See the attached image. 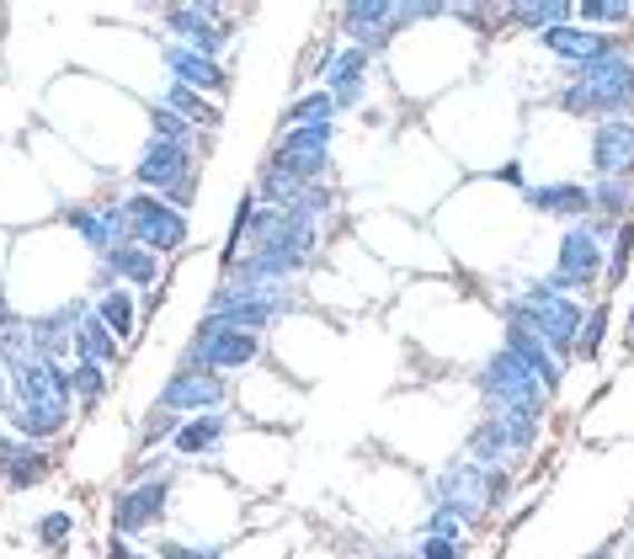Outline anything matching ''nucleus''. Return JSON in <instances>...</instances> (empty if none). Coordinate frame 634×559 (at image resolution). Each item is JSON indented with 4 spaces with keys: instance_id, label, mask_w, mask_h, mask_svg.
I'll return each mask as SVG.
<instances>
[{
    "instance_id": "obj_1",
    "label": "nucleus",
    "mask_w": 634,
    "mask_h": 559,
    "mask_svg": "<svg viewBox=\"0 0 634 559\" xmlns=\"http://www.w3.org/2000/svg\"><path fill=\"white\" fill-rule=\"evenodd\" d=\"M555 107L565 118H630L634 112V53H608L597 65H582V70H565L560 91H555Z\"/></svg>"
},
{
    "instance_id": "obj_2",
    "label": "nucleus",
    "mask_w": 634,
    "mask_h": 559,
    "mask_svg": "<svg viewBox=\"0 0 634 559\" xmlns=\"http://www.w3.org/2000/svg\"><path fill=\"white\" fill-rule=\"evenodd\" d=\"M501 315H507V325L534 331L555 357H570V352H576V331H582L586 310L565 293L560 277H538V283H528V288H517V293L501 298Z\"/></svg>"
},
{
    "instance_id": "obj_3",
    "label": "nucleus",
    "mask_w": 634,
    "mask_h": 559,
    "mask_svg": "<svg viewBox=\"0 0 634 559\" xmlns=\"http://www.w3.org/2000/svg\"><path fill=\"white\" fill-rule=\"evenodd\" d=\"M448 6H438V0H406V6H394V0H352V6H342V17H336V27L347 32V43L363 53H379L390 49V38H400L406 27L416 22H432V17H442Z\"/></svg>"
},
{
    "instance_id": "obj_4",
    "label": "nucleus",
    "mask_w": 634,
    "mask_h": 559,
    "mask_svg": "<svg viewBox=\"0 0 634 559\" xmlns=\"http://www.w3.org/2000/svg\"><path fill=\"white\" fill-rule=\"evenodd\" d=\"M538 432H544V415L534 411H486L464 442V459L486 463V469H513L538 448Z\"/></svg>"
},
{
    "instance_id": "obj_5",
    "label": "nucleus",
    "mask_w": 634,
    "mask_h": 559,
    "mask_svg": "<svg viewBox=\"0 0 634 559\" xmlns=\"http://www.w3.org/2000/svg\"><path fill=\"white\" fill-rule=\"evenodd\" d=\"M134 182H139V193H155L176 208H187V197L197 187V149L172 145V139H149L145 155L134 160Z\"/></svg>"
},
{
    "instance_id": "obj_6",
    "label": "nucleus",
    "mask_w": 634,
    "mask_h": 559,
    "mask_svg": "<svg viewBox=\"0 0 634 559\" xmlns=\"http://www.w3.org/2000/svg\"><path fill=\"white\" fill-rule=\"evenodd\" d=\"M475 390H480V400H486V411H534V415H544V384L517 363L507 346L490 352L486 363L475 367Z\"/></svg>"
},
{
    "instance_id": "obj_7",
    "label": "nucleus",
    "mask_w": 634,
    "mask_h": 559,
    "mask_svg": "<svg viewBox=\"0 0 634 559\" xmlns=\"http://www.w3.org/2000/svg\"><path fill=\"white\" fill-rule=\"evenodd\" d=\"M608 224L597 219H582L570 224L560 235V256H555V277L565 283V293H592L603 283V272H608Z\"/></svg>"
},
{
    "instance_id": "obj_8",
    "label": "nucleus",
    "mask_w": 634,
    "mask_h": 559,
    "mask_svg": "<svg viewBox=\"0 0 634 559\" xmlns=\"http://www.w3.org/2000/svg\"><path fill=\"white\" fill-rule=\"evenodd\" d=\"M123 208H128L134 245H145L149 256L166 262V256H176L187 245V208H176V203H166V197H155V193H128Z\"/></svg>"
},
{
    "instance_id": "obj_9",
    "label": "nucleus",
    "mask_w": 634,
    "mask_h": 559,
    "mask_svg": "<svg viewBox=\"0 0 634 559\" xmlns=\"http://www.w3.org/2000/svg\"><path fill=\"white\" fill-rule=\"evenodd\" d=\"M427 507H448L453 517H464L469 528L480 522L490 511V469L475 459H453L442 463L438 474H432V496H427Z\"/></svg>"
},
{
    "instance_id": "obj_10",
    "label": "nucleus",
    "mask_w": 634,
    "mask_h": 559,
    "mask_svg": "<svg viewBox=\"0 0 634 559\" xmlns=\"http://www.w3.org/2000/svg\"><path fill=\"white\" fill-rule=\"evenodd\" d=\"M172 490H176V474H155V480H128V486L113 496V538H134L155 528L166 511H172Z\"/></svg>"
},
{
    "instance_id": "obj_11",
    "label": "nucleus",
    "mask_w": 634,
    "mask_h": 559,
    "mask_svg": "<svg viewBox=\"0 0 634 559\" xmlns=\"http://www.w3.org/2000/svg\"><path fill=\"white\" fill-rule=\"evenodd\" d=\"M224 400H230V384H224L220 373H203V367L182 363L166 379V390L155 394V405L172 415H208V411H224Z\"/></svg>"
},
{
    "instance_id": "obj_12",
    "label": "nucleus",
    "mask_w": 634,
    "mask_h": 559,
    "mask_svg": "<svg viewBox=\"0 0 634 559\" xmlns=\"http://www.w3.org/2000/svg\"><path fill=\"white\" fill-rule=\"evenodd\" d=\"M331 139H336V122H325V128H289L277 139V149H272V160L289 176H299L304 187H315L331 170Z\"/></svg>"
},
{
    "instance_id": "obj_13",
    "label": "nucleus",
    "mask_w": 634,
    "mask_h": 559,
    "mask_svg": "<svg viewBox=\"0 0 634 559\" xmlns=\"http://www.w3.org/2000/svg\"><path fill=\"white\" fill-rule=\"evenodd\" d=\"M59 219L70 224L75 235L91 245L97 256L118 251V245H134V229H128V208H123V203H113V197H107V203H80V208H75V203H65V208H59Z\"/></svg>"
},
{
    "instance_id": "obj_14",
    "label": "nucleus",
    "mask_w": 634,
    "mask_h": 559,
    "mask_svg": "<svg viewBox=\"0 0 634 559\" xmlns=\"http://www.w3.org/2000/svg\"><path fill=\"white\" fill-rule=\"evenodd\" d=\"M262 357V336L256 331H197L187 341V363L203 367V373H235V367H251Z\"/></svg>"
},
{
    "instance_id": "obj_15",
    "label": "nucleus",
    "mask_w": 634,
    "mask_h": 559,
    "mask_svg": "<svg viewBox=\"0 0 634 559\" xmlns=\"http://www.w3.org/2000/svg\"><path fill=\"white\" fill-rule=\"evenodd\" d=\"M586 166H592L597 182H634V118L592 122Z\"/></svg>"
},
{
    "instance_id": "obj_16",
    "label": "nucleus",
    "mask_w": 634,
    "mask_h": 559,
    "mask_svg": "<svg viewBox=\"0 0 634 559\" xmlns=\"http://www.w3.org/2000/svg\"><path fill=\"white\" fill-rule=\"evenodd\" d=\"M368 59L373 53H363V49H331L320 53V65H315V75H320V91H331V101H336V112H352L358 101H363V91H368Z\"/></svg>"
},
{
    "instance_id": "obj_17",
    "label": "nucleus",
    "mask_w": 634,
    "mask_h": 559,
    "mask_svg": "<svg viewBox=\"0 0 634 559\" xmlns=\"http://www.w3.org/2000/svg\"><path fill=\"white\" fill-rule=\"evenodd\" d=\"M220 17H224L220 6H172V11L160 17V22H166V32H176L172 43L208 53V59H220L224 43L235 38V32H230V27H224Z\"/></svg>"
},
{
    "instance_id": "obj_18",
    "label": "nucleus",
    "mask_w": 634,
    "mask_h": 559,
    "mask_svg": "<svg viewBox=\"0 0 634 559\" xmlns=\"http://www.w3.org/2000/svg\"><path fill=\"white\" fill-rule=\"evenodd\" d=\"M538 49H549L555 59H565L570 70H582V65H597V59H608V53H624V43H618L613 32H592V27H582V22H565V27L538 32Z\"/></svg>"
},
{
    "instance_id": "obj_19",
    "label": "nucleus",
    "mask_w": 634,
    "mask_h": 559,
    "mask_svg": "<svg viewBox=\"0 0 634 559\" xmlns=\"http://www.w3.org/2000/svg\"><path fill=\"white\" fill-rule=\"evenodd\" d=\"M49 474H53V453L43 442H22L11 432H0V480H6V490H32Z\"/></svg>"
},
{
    "instance_id": "obj_20",
    "label": "nucleus",
    "mask_w": 634,
    "mask_h": 559,
    "mask_svg": "<svg viewBox=\"0 0 634 559\" xmlns=\"http://www.w3.org/2000/svg\"><path fill=\"white\" fill-rule=\"evenodd\" d=\"M86 310H91V304L70 298V304H65V310H53V315L27 320L32 352H38V357H49V363H65V357H75V320L86 315Z\"/></svg>"
},
{
    "instance_id": "obj_21",
    "label": "nucleus",
    "mask_w": 634,
    "mask_h": 559,
    "mask_svg": "<svg viewBox=\"0 0 634 559\" xmlns=\"http://www.w3.org/2000/svg\"><path fill=\"white\" fill-rule=\"evenodd\" d=\"M523 203L544 214V219H565V224H582L592 219V187L582 182H544V187H523Z\"/></svg>"
},
{
    "instance_id": "obj_22",
    "label": "nucleus",
    "mask_w": 634,
    "mask_h": 559,
    "mask_svg": "<svg viewBox=\"0 0 634 559\" xmlns=\"http://www.w3.org/2000/svg\"><path fill=\"white\" fill-rule=\"evenodd\" d=\"M501 346L513 352L517 363L534 373L538 384H544V394H560V384H565V357H555L544 341L534 336V331H523V325H507V336H501Z\"/></svg>"
},
{
    "instance_id": "obj_23",
    "label": "nucleus",
    "mask_w": 634,
    "mask_h": 559,
    "mask_svg": "<svg viewBox=\"0 0 634 559\" xmlns=\"http://www.w3.org/2000/svg\"><path fill=\"white\" fill-rule=\"evenodd\" d=\"M160 59H166V70H172L176 86H187V91H224L230 86V75H224L220 59H208V53H197V49H182V43H166L160 49Z\"/></svg>"
},
{
    "instance_id": "obj_24",
    "label": "nucleus",
    "mask_w": 634,
    "mask_h": 559,
    "mask_svg": "<svg viewBox=\"0 0 634 559\" xmlns=\"http://www.w3.org/2000/svg\"><path fill=\"white\" fill-rule=\"evenodd\" d=\"M101 283H123V288H155L160 283V256H149L145 245H118L101 256Z\"/></svg>"
},
{
    "instance_id": "obj_25",
    "label": "nucleus",
    "mask_w": 634,
    "mask_h": 559,
    "mask_svg": "<svg viewBox=\"0 0 634 559\" xmlns=\"http://www.w3.org/2000/svg\"><path fill=\"white\" fill-rule=\"evenodd\" d=\"M230 438V415L224 411H208V415H187L182 432L172 438V453L176 459H214Z\"/></svg>"
},
{
    "instance_id": "obj_26",
    "label": "nucleus",
    "mask_w": 634,
    "mask_h": 559,
    "mask_svg": "<svg viewBox=\"0 0 634 559\" xmlns=\"http://www.w3.org/2000/svg\"><path fill=\"white\" fill-rule=\"evenodd\" d=\"M496 22L528 27L538 38V32H549V27L576 22V6H565V0H517V6H496Z\"/></svg>"
},
{
    "instance_id": "obj_27",
    "label": "nucleus",
    "mask_w": 634,
    "mask_h": 559,
    "mask_svg": "<svg viewBox=\"0 0 634 559\" xmlns=\"http://www.w3.org/2000/svg\"><path fill=\"white\" fill-rule=\"evenodd\" d=\"M97 315H101V325L123 341V346L139 336V298H134V288H123V283H101Z\"/></svg>"
},
{
    "instance_id": "obj_28",
    "label": "nucleus",
    "mask_w": 634,
    "mask_h": 559,
    "mask_svg": "<svg viewBox=\"0 0 634 559\" xmlns=\"http://www.w3.org/2000/svg\"><path fill=\"white\" fill-rule=\"evenodd\" d=\"M75 357L80 363H101V367H113L123 357V341L101 325L97 310H86V315L75 320Z\"/></svg>"
},
{
    "instance_id": "obj_29",
    "label": "nucleus",
    "mask_w": 634,
    "mask_h": 559,
    "mask_svg": "<svg viewBox=\"0 0 634 559\" xmlns=\"http://www.w3.org/2000/svg\"><path fill=\"white\" fill-rule=\"evenodd\" d=\"M166 107H172L176 118L182 122H193V128H208V134H214V128H220L224 122V112L220 107H214V101L203 97V91H187V86H176V80H166Z\"/></svg>"
},
{
    "instance_id": "obj_30",
    "label": "nucleus",
    "mask_w": 634,
    "mask_h": 559,
    "mask_svg": "<svg viewBox=\"0 0 634 559\" xmlns=\"http://www.w3.org/2000/svg\"><path fill=\"white\" fill-rule=\"evenodd\" d=\"M634 182H592V219L597 224H624L634 219Z\"/></svg>"
},
{
    "instance_id": "obj_31",
    "label": "nucleus",
    "mask_w": 634,
    "mask_h": 559,
    "mask_svg": "<svg viewBox=\"0 0 634 559\" xmlns=\"http://www.w3.org/2000/svg\"><path fill=\"white\" fill-rule=\"evenodd\" d=\"M342 112H336V101H331V91H304V97L289 101V112H283V134L289 128H325V122H336Z\"/></svg>"
},
{
    "instance_id": "obj_32",
    "label": "nucleus",
    "mask_w": 634,
    "mask_h": 559,
    "mask_svg": "<svg viewBox=\"0 0 634 559\" xmlns=\"http://www.w3.org/2000/svg\"><path fill=\"white\" fill-rule=\"evenodd\" d=\"M608 325H613V304L608 298H597L592 310H586L582 331H576V363H597V352H603V341H608Z\"/></svg>"
},
{
    "instance_id": "obj_33",
    "label": "nucleus",
    "mask_w": 634,
    "mask_h": 559,
    "mask_svg": "<svg viewBox=\"0 0 634 559\" xmlns=\"http://www.w3.org/2000/svg\"><path fill=\"white\" fill-rule=\"evenodd\" d=\"M107 384H113V373H107L101 363H80V357L70 363V394H75V405H80V411H97L101 394H107Z\"/></svg>"
},
{
    "instance_id": "obj_34",
    "label": "nucleus",
    "mask_w": 634,
    "mask_h": 559,
    "mask_svg": "<svg viewBox=\"0 0 634 559\" xmlns=\"http://www.w3.org/2000/svg\"><path fill=\"white\" fill-rule=\"evenodd\" d=\"M299 193H304V182H299V176H289L277 160H267V166H262V176H256V197H262L267 208H289Z\"/></svg>"
},
{
    "instance_id": "obj_35",
    "label": "nucleus",
    "mask_w": 634,
    "mask_h": 559,
    "mask_svg": "<svg viewBox=\"0 0 634 559\" xmlns=\"http://www.w3.org/2000/svg\"><path fill=\"white\" fill-rule=\"evenodd\" d=\"M630 262H634V219H624L618 229H613V241H608V272H603L608 293L624 288V277H630Z\"/></svg>"
},
{
    "instance_id": "obj_36",
    "label": "nucleus",
    "mask_w": 634,
    "mask_h": 559,
    "mask_svg": "<svg viewBox=\"0 0 634 559\" xmlns=\"http://www.w3.org/2000/svg\"><path fill=\"white\" fill-rule=\"evenodd\" d=\"M149 139H172V145L197 149V128H193V122L176 118L166 101H155V107H149Z\"/></svg>"
},
{
    "instance_id": "obj_37",
    "label": "nucleus",
    "mask_w": 634,
    "mask_h": 559,
    "mask_svg": "<svg viewBox=\"0 0 634 559\" xmlns=\"http://www.w3.org/2000/svg\"><path fill=\"white\" fill-rule=\"evenodd\" d=\"M283 214H304V219H315V224H325L331 214H336V193L325 187V182H315V187H304V193L293 197Z\"/></svg>"
},
{
    "instance_id": "obj_38",
    "label": "nucleus",
    "mask_w": 634,
    "mask_h": 559,
    "mask_svg": "<svg viewBox=\"0 0 634 559\" xmlns=\"http://www.w3.org/2000/svg\"><path fill=\"white\" fill-rule=\"evenodd\" d=\"M75 538V517L70 511H49V517H38V543L49 549V555H65Z\"/></svg>"
},
{
    "instance_id": "obj_39",
    "label": "nucleus",
    "mask_w": 634,
    "mask_h": 559,
    "mask_svg": "<svg viewBox=\"0 0 634 559\" xmlns=\"http://www.w3.org/2000/svg\"><path fill=\"white\" fill-rule=\"evenodd\" d=\"M582 27H597V22H634V6L630 0H582L576 6Z\"/></svg>"
},
{
    "instance_id": "obj_40",
    "label": "nucleus",
    "mask_w": 634,
    "mask_h": 559,
    "mask_svg": "<svg viewBox=\"0 0 634 559\" xmlns=\"http://www.w3.org/2000/svg\"><path fill=\"white\" fill-rule=\"evenodd\" d=\"M182 421H187V415H172L155 405V411L145 415V426H139V442H145V448H160V442H172L176 432H182Z\"/></svg>"
},
{
    "instance_id": "obj_41",
    "label": "nucleus",
    "mask_w": 634,
    "mask_h": 559,
    "mask_svg": "<svg viewBox=\"0 0 634 559\" xmlns=\"http://www.w3.org/2000/svg\"><path fill=\"white\" fill-rule=\"evenodd\" d=\"M155 559H224V543H182V538H160Z\"/></svg>"
},
{
    "instance_id": "obj_42",
    "label": "nucleus",
    "mask_w": 634,
    "mask_h": 559,
    "mask_svg": "<svg viewBox=\"0 0 634 559\" xmlns=\"http://www.w3.org/2000/svg\"><path fill=\"white\" fill-rule=\"evenodd\" d=\"M411 559H464V538H416Z\"/></svg>"
},
{
    "instance_id": "obj_43",
    "label": "nucleus",
    "mask_w": 634,
    "mask_h": 559,
    "mask_svg": "<svg viewBox=\"0 0 634 559\" xmlns=\"http://www.w3.org/2000/svg\"><path fill=\"white\" fill-rule=\"evenodd\" d=\"M17 325H22V320H17V310H11V298L0 293V336H11Z\"/></svg>"
},
{
    "instance_id": "obj_44",
    "label": "nucleus",
    "mask_w": 634,
    "mask_h": 559,
    "mask_svg": "<svg viewBox=\"0 0 634 559\" xmlns=\"http://www.w3.org/2000/svg\"><path fill=\"white\" fill-rule=\"evenodd\" d=\"M490 176H496V182H507V187H523V166H517V160H507V166H496Z\"/></svg>"
},
{
    "instance_id": "obj_45",
    "label": "nucleus",
    "mask_w": 634,
    "mask_h": 559,
    "mask_svg": "<svg viewBox=\"0 0 634 559\" xmlns=\"http://www.w3.org/2000/svg\"><path fill=\"white\" fill-rule=\"evenodd\" d=\"M107 559H145V555H139L134 543H123V538H113V543H107Z\"/></svg>"
},
{
    "instance_id": "obj_46",
    "label": "nucleus",
    "mask_w": 634,
    "mask_h": 559,
    "mask_svg": "<svg viewBox=\"0 0 634 559\" xmlns=\"http://www.w3.org/2000/svg\"><path fill=\"white\" fill-rule=\"evenodd\" d=\"M368 559H411V555H400V549H379V555H368Z\"/></svg>"
},
{
    "instance_id": "obj_47",
    "label": "nucleus",
    "mask_w": 634,
    "mask_h": 559,
    "mask_svg": "<svg viewBox=\"0 0 634 559\" xmlns=\"http://www.w3.org/2000/svg\"><path fill=\"white\" fill-rule=\"evenodd\" d=\"M592 559H618V549H613V543H603V549H597Z\"/></svg>"
},
{
    "instance_id": "obj_48",
    "label": "nucleus",
    "mask_w": 634,
    "mask_h": 559,
    "mask_svg": "<svg viewBox=\"0 0 634 559\" xmlns=\"http://www.w3.org/2000/svg\"><path fill=\"white\" fill-rule=\"evenodd\" d=\"M630 331H634V304H630Z\"/></svg>"
},
{
    "instance_id": "obj_49",
    "label": "nucleus",
    "mask_w": 634,
    "mask_h": 559,
    "mask_svg": "<svg viewBox=\"0 0 634 559\" xmlns=\"http://www.w3.org/2000/svg\"><path fill=\"white\" fill-rule=\"evenodd\" d=\"M630 543H634V528H630Z\"/></svg>"
}]
</instances>
